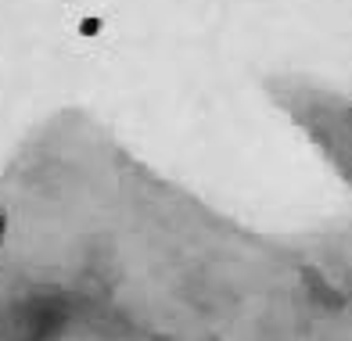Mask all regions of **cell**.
I'll use <instances>...</instances> for the list:
<instances>
[{
    "label": "cell",
    "mask_w": 352,
    "mask_h": 341,
    "mask_svg": "<svg viewBox=\"0 0 352 341\" xmlns=\"http://www.w3.org/2000/svg\"><path fill=\"white\" fill-rule=\"evenodd\" d=\"M79 32H83V36H98V32H101V22H98V19H87L83 25H79Z\"/></svg>",
    "instance_id": "6da1fadb"
},
{
    "label": "cell",
    "mask_w": 352,
    "mask_h": 341,
    "mask_svg": "<svg viewBox=\"0 0 352 341\" xmlns=\"http://www.w3.org/2000/svg\"><path fill=\"white\" fill-rule=\"evenodd\" d=\"M4 226H8V219H4V216H0V241H4Z\"/></svg>",
    "instance_id": "7a4b0ae2"
}]
</instances>
